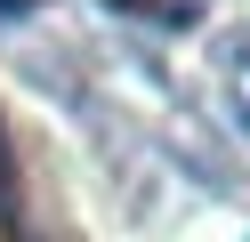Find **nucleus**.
I'll return each instance as SVG.
<instances>
[{
  "label": "nucleus",
  "mask_w": 250,
  "mask_h": 242,
  "mask_svg": "<svg viewBox=\"0 0 250 242\" xmlns=\"http://www.w3.org/2000/svg\"><path fill=\"white\" fill-rule=\"evenodd\" d=\"M17 210V161H8V129H0V218Z\"/></svg>",
  "instance_id": "1"
}]
</instances>
